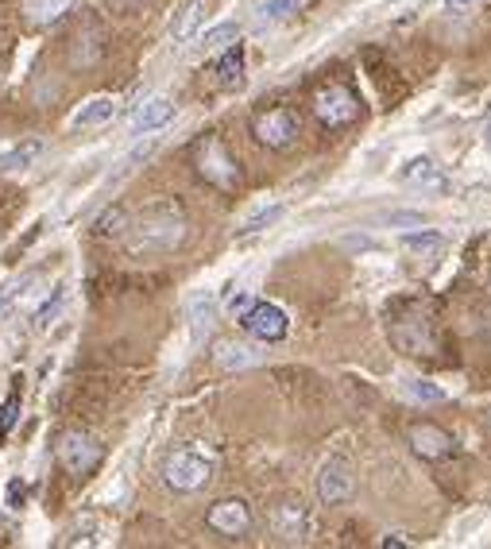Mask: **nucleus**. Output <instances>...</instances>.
Masks as SVG:
<instances>
[{
  "label": "nucleus",
  "mask_w": 491,
  "mask_h": 549,
  "mask_svg": "<svg viewBox=\"0 0 491 549\" xmlns=\"http://www.w3.org/2000/svg\"><path fill=\"white\" fill-rule=\"evenodd\" d=\"M186 236V221L174 205H151L144 217L136 221V236L132 248L136 252H171L174 244H182Z\"/></svg>",
  "instance_id": "nucleus-1"
},
{
  "label": "nucleus",
  "mask_w": 491,
  "mask_h": 549,
  "mask_svg": "<svg viewBox=\"0 0 491 549\" xmlns=\"http://www.w3.org/2000/svg\"><path fill=\"white\" fill-rule=\"evenodd\" d=\"M163 480L174 492H198L213 480V457L198 449V445H186V449H174L167 464H163Z\"/></svg>",
  "instance_id": "nucleus-2"
},
{
  "label": "nucleus",
  "mask_w": 491,
  "mask_h": 549,
  "mask_svg": "<svg viewBox=\"0 0 491 549\" xmlns=\"http://www.w3.org/2000/svg\"><path fill=\"white\" fill-rule=\"evenodd\" d=\"M236 321H240V329H244L248 337H256L263 345L283 341L290 333V314L279 302H267V298H252V306H248L244 314H236Z\"/></svg>",
  "instance_id": "nucleus-3"
},
{
  "label": "nucleus",
  "mask_w": 491,
  "mask_h": 549,
  "mask_svg": "<svg viewBox=\"0 0 491 549\" xmlns=\"http://www.w3.org/2000/svg\"><path fill=\"white\" fill-rule=\"evenodd\" d=\"M55 453H58V464H62L70 476H89V472L101 464V457H105V445L93 434H86V430H66V434L58 437Z\"/></svg>",
  "instance_id": "nucleus-4"
},
{
  "label": "nucleus",
  "mask_w": 491,
  "mask_h": 549,
  "mask_svg": "<svg viewBox=\"0 0 491 549\" xmlns=\"http://www.w3.org/2000/svg\"><path fill=\"white\" fill-rule=\"evenodd\" d=\"M314 113L325 128H345L352 124L356 116H360V101H356V93L345 86H325L318 89V97H314Z\"/></svg>",
  "instance_id": "nucleus-5"
},
{
  "label": "nucleus",
  "mask_w": 491,
  "mask_h": 549,
  "mask_svg": "<svg viewBox=\"0 0 491 549\" xmlns=\"http://www.w3.org/2000/svg\"><path fill=\"white\" fill-rule=\"evenodd\" d=\"M252 136H256L263 147L283 151V147H290L294 144V136H298V116L290 113V109H267V113H256L252 116Z\"/></svg>",
  "instance_id": "nucleus-6"
},
{
  "label": "nucleus",
  "mask_w": 491,
  "mask_h": 549,
  "mask_svg": "<svg viewBox=\"0 0 491 549\" xmlns=\"http://www.w3.org/2000/svg\"><path fill=\"white\" fill-rule=\"evenodd\" d=\"M198 171H202V178L225 186V190L236 186V178H240V167L232 163V155L221 147V140H202L198 144Z\"/></svg>",
  "instance_id": "nucleus-7"
},
{
  "label": "nucleus",
  "mask_w": 491,
  "mask_h": 549,
  "mask_svg": "<svg viewBox=\"0 0 491 549\" xmlns=\"http://www.w3.org/2000/svg\"><path fill=\"white\" fill-rule=\"evenodd\" d=\"M205 522H209V530H217L225 538H240V534L252 530V507L244 499H221V503L209 507Z\"/></svg>",
  "instance_id": "nucleus-8"
},
{
  "label": "nucleus",
  "mask_w": 491,
  "mask_h": 549,
  "mask_svg": "<svg viewBox=\"0 0 491 549\" xmlns=\"http://www.w3.org/2000/svg\"><path fill=\"white\" fill-rule=\"evenodd\" d=\"M410 449L422 461H445V457L457 453V441H453V434H445L441 426H434V422H418V426H410Z\"/></svg>",
  "instance_id": "nucleus-9"
},
{
  "label": "nucleus",
  "mask_w": 491,
  "mask_h": 549,
  "mask_svg": "<svg viewBox=\"0 0 491 549\" xmlns=\"http://www.w3.org/2000/svg\"><path fill=\"white\" fill-rule=\"evenodd\" d=\"M352 495V468L341 457H329L318 468V499L325 507H337Z\"/></svg>",
  "instance_id": "nucleus-10"
},
{
  "label": "nucleus",
  "mask_w": 491,
  "mask_h": 549,
  "mask_svg": "<svg viewBox=\"0 0 491 549\" xmlns=\"http://www.w3.org/2000/svg\"><path fill=\"white\" fill-rule=\"evenodd\" d=\"M271 530L283 542H306L310 538V511L298 499H287V503H279L271 511Z\"/></svg>",
  "instance_id": "nucleus-11"
},
{
  "label": "nucleus",
  "mask_w": 491,
  "mask_h": 549,
  "mask_svg": "<svg viewBox=\"0 0 491 549\" xmlns=\"http://www.w3.org/2000/svg\"><path fill=\"white\" fill-rule=\"evenodd\" d=\"M171 120H174V101L167 97V93H155V97H147L144 105L132 113L128 132H132V136H151V132L167 128Z\"/></svg>",
  "instance_id": "nucleus-12"
},
{
  "label": "nucleus",
  "mask_w": 491,
  "mask_h": 549,
  "mask_svg": "<svg viewBox=\"0 0 491 549\" xmlns=\"http://www.w3.org/2000/svg\"><path fill=\"white\" fill-rule=\"evenodd\" d=\"M403 182L418 186V190H430V194H449V178L437 167L430 155H418L403 167Z\"/></svg>",
  "instance_id": "nucleus-13"
},
{
  "label": "nucleus",
  "mask_w": 491,
  "mask_h": 549,
  "mask_svg": "<svg viewBox=\"0 0 491 549\" xmlns=\"http://www.w3.org/2000/svg\"><path fill=\"white\" fill-rule=\"evenodd\" d=\"M213 360H217V368H225V372H244V368H256V364H260L263 352H256V348L244 345V341H217Z\"/></svg>",
  "instance_id": "nucleus-14"
},
{
  "label": "nucleus",
  "mask_w": 491,
  "mask_h": 549,
  "mask_svg": "<svg viewBox=\"0 0 491 549\" xmlns=\"http://www.w3.org/2000/svg\"><path fill=\"white\" fill-rule=\"evenodd\" d=\"M113 116H116V101L109 93H101V97H89L86 105L70 116V124H74V128H101V124H109Z\"/></svg>",
  "instance_id": "nucleus-15"
},
{
  "label": "nucleus",
  "mask_w": 491,
  "mask_h": 549,
  "mask_svg": "<svg viewBox=\"0 0 491 549\" xmlns=\"http://www.w3.org/2000/svg\"><path fill=\"white\" fill-rule=\"evenodd\" d=\"M217 82L225 89H236L244 82V47H240V39L229 43V47L221 51V58H217Z\"/></svg>",
  "instance_id": "nucleus-16"
},
{
  "label": "nucleus",
  "mask_w": 491,
  "mask_h": 549,
  "mask_svg": "<svg viewBox=\"0 0 491 549\" xmlns=\"http://www.w3.org/2000/svg\"><path fill=\"white\" fill-rule=\"evenodd\" d=\"M39 155H43V140H24V144L0 151V171L4 174L28 171V167H35V159H39Z\"/></svg>",
  "instance_id": "nucleus-17"
},
{
  "label": "nucleus",
  "mask_w": 491,
  "mask_h": 549,
  "mask_svg": "<svg viewBox=\"0 0 491 549\" xmlns=\"http://www.w3.org/2000/svg\"><path fill=\"white\" fill-rule=\"evenodd\" d=\"M202 16H205V4L202 0H186L178 12H174L171 20V35L178 43H186V39H194L198 28H202Z\"/></svg>",
  "instance_id": "nucleus-18"
},
{
  "label": "nucleus",
  "mask_w": 491,
  "mask_h": 549,
  "mask_svg": "<svg viewBox=\"0 0 491 549\" xmlns=\"http://www.w3.org/2000/svg\"><path fill=\"white\" fill-rule=\"evenodd\" d=\"M302 8V0H260L256 4V28H275Z\"/></svg>",
  "instance_id": "nucleus-19"
},
{
  "label": "nucleus",
  "mask_w": 491,
  "mask_h": 549,
  "mask_svg": "<svg viewBox=\"0 0 491 549\" xmlns=\"http://www.w3.org/2000/svg\"><path fill=\"white\" fill-rule=\"evenodd\" d=\"M399 244H403L406 252H414V256H422V260H430V256H437L441 248H445V236L434 229H422V232H403L399 236Z\"/></svg>",
  "instance_id": "nucleus-20"
},
{
  "label": "nucleus",
  "mask_w": 491,
  "mask_h": 549,
  "mask_svg": "<svg viewBox=\"0 0 491 549\" xmlns=\"http://www.w3.org/2000/svg\"><path fill=\"white\" fill-rule=\"evenodd\" d=\"M74 8V0H24V12H28L31 24H55L58 16H66Z\"/></svg>",
  "instance_id": "nucleus-21"
},
{
  "label": "nucleus",
  "mask_w": 491,
  "mask_h": 549,
  "mask_svg": "<svg viewBox=\"0 0 491 549\" xmlns=\"http://www.w3.org/2000/svg\"><path fill=\"white\" fill-rule=\"evenodd\" d=\"M283 213H287V205L283 202H275V205H260V209H256V213H252V217H248V221H244V225H240V236H252V232H263V229H271V225H275V221H279V217H283Z\"/></svg>",
  "instance_id": "nucleus-22"
},
{
  "label": "nucleus",
  "mask_w": 491,
  "mask_h": 549,
  "mask_svg": "<svg viewBox=\"0 0 491 549\" xmlns=\"http://www.w3.org/2000/svg\"><path fill=\"white\" fill-rule=\"evenodd\" d=\"M240 39V24H217V28H209L202 35V51H225L229 43H236Z\"/></svg>",
  "instance_id": "nucleus-23"
},
{
  "label": "nucleus",
  "mask_w": 491,
  "mask_h": 549,
  "mask_svg": "<svg viewBox=\"0 0 491 549\" xmlns=\"http://www.w3.org/2000/svg\"><path fill=\"white\" fill-rule=\"evenodd\" d=\"M406 395L414 399V403L430 406V403H445L449 395L437 387V383H430V379H406Z\"/></svg>",
  "instance_id": "nucleus-24"
},
{
  "label": "nucleus",
  "mask_w": 491,
  "mask_h": 549,
  "mask_svg": "<svg viewBox=\"0 0 491 549\" xmlns=\"http://www.w3.org/2000/svg\"><path fill=\"white\" fill-rule=\"evenodd\" d=\"M97 236H120V232L128 229V213L120 209V205H113V209H105L101 217H97Z\"/></svg>",
  "instance_id": "nucleus-25"
},
{
  "label": "nucleus",
  "mask_w": 491,
  "mask_h": 549,
  "mask_svg": "<svg viewBox=\"0 0 491 549\" xmlns=\"http://www.w3.org/2000/svg\"><path fill=\"white\" fill-rule=\"evenodd\" d=\"M20 387H12V395L4 399V406H0V437H8L12 430H16V422H20Z\"/></svg>",
  "instance_id": "nucleus-26"
},
{
  "label": "nucleus",
  "mask_w": 491,
  "mask_h": 549,
  "mask_svg": "<svg viewBox=\"0 0 491 549\" xmlns=\"http://www.w3.org/2000/svg\"><path fill=\"white\" fill-rule=\"evenodd\" d=\"M62 302H66V290L55 287V294H51V298H47V302H43V306L35 310V329H47V325H51V321L58 318V310H62Z\"/></svg>",
  "instance_id": "nucleus-27"
},
{
  "label": "nucleus",
  "mask_w": 491,
  "mask_h": 549,
  "mask_svg": "<svg viewBox=\"0 0 491 549\" xmlns=\"http://www.w3.org/2000/svg\"><path fill=\"white\" fill-rule=\"evenodd\" d=\"M476 4H480V0H445V8H449V12H457V16H461V12H472Z\"/></svg>",
  "instance_id": "nucleus-28"
},
{
  "label": "nucleus",
  "mask_w": 491,
  "mask_h": 549,
  "mask_svg": "<svg viewBox=\"0 0 491 549\" xmlns=\"http://www.w3.org/2000/svg\"><path fill=\"white\" fill-rule=\"evenodd\" d=\"M379 546H383V549H410V542H406V538H399V534H387Z\"/></svg>",
  "instance_id": "nucleus-29"
},
{
  "label": "nucleus",
  "mask_w": 491,
  "mask_h": 549,
  "mask_svg": "<svg viewBox=\"0 0 491 549\" xmlns=\"http://www.w3.org/2000/svg\"><path fill=\"white\" fill-rule=\"evenodd\" d=\"M484 136H488V147H491V120H488V132H484Z\"/></svg>",
  "instance_id": "nucleus-30"
}]
</instances>
